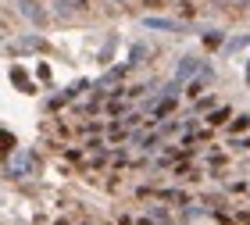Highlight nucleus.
<instances>
[{
	"label": "nucleus",
	"mask_w": 250,
	"mask_h": 225,
	"mask_svg": "<svg viewBox=\"0 0 250 225\" xmlns=\"http://www.w3.org/2000/svg\"><path fill=\"white\" fill-rule=\"evenodd\" d=\"M29 168H32V150H11V157H7V175L21 179Z\"/></svg>",
	"instance_id": "f257e3e1"
},
{
	"label": "nucleus",
	"mask_w": 250,
	"mask_h": 225,
	"mask_svg": "<svg viewBox=\"0 0 250 225\" xmlns=\"http://www.w3.org/2000/svg\"><path fill=\"white\" fill-rule=\"evenodd\" d=\"M18 4H21V15L32 18L36 25H43V21H47V15H43V7L36 4V0H18Z\"/></svg>",
	"instance_id": "f03ea898"
},
{
	"label": "nucleus",
	"mask_w": 250,
	"mask_h": 225,
	"mask_svg": "<svg viewBox=\"0 0 250 225\" xmlns=\"http://www.w3.org/2000/svg\"><path fill=\"white\" fill-rule=\"evenodd\" d=\"M143 25H146V29H165V32H179V21H168V18H146Z\"/></svg>",
	"instance_id": "7ed1b4c3"
},
{
	"label": "nucleus",
	"mask_w": 250,
	"mask_h": 225,
	"mask_svg": "<svg viewBox=\"0 0 250 225\" xmlns=\"http://www.w3.org/2000/svg\"><path fill=\"white\" fill-rule=\"evenodd\" d=\"M11 150H15V136L0 129V161H7V157H11Z\"/></svg>",
	"instance_id": "20e7f679"
},
{
	"label": "nucleus",
	"mask_w": 250,
	"mask_h": 225,
	"mask_svg": "<svg viewBox=\"0 0 250 225\" xmlns=\"http://www.w3.org/2000/svg\"><path fill=\"white\" fill-rule=\"evenodd\" d=\"M225 118H229V111H225V107H222V111H214V115H211V125H222Z\"/></svg>",
	"instance_id": "39448f33"
},
{
	"label": "nucleus",
	"mask_w": 250,
	"mask_h": 225,
	"mask_svg": "<svg viewBox=\"0 0 250 225\" xmlns=\"http://www.w3.org/2000/svg\"><path fill=\"white\" fill-rule=\"evenodd\" d=\"M250 125V115H243V118H236V125H232V132H243Z\"/></svg>",
	"instance_id": "423d86ee"
},
{
	"label": "nucleus",
	"mask_w": 250,
	"mask_h": 225,
	"mask_svg": "<svg viewBox=\"0 0 250 225\" xmlns=\"http://www.w3.org/2000/svg\"><path fill=\"white\" fill-rule=\"evenodd\" d=\"M54 4H64V7H72V11H79V7L86 4V0H54Z\"/></svg>",
	"instance_id": "0eeeda50"
},
{
	"label": "nucleus",
	"mask_w": 250,
	"mask_h": 225,
	"mask_svg": "<svg viewBox=\"0 0 250 225\" xmlns=\"http://www.w3.org/2000/svg\"><path fill=\"white\" fill-rule=\"evenodd\" d=\"M11 79H15L18 86H25V72H21V68H15V72H11Z\"/></svg>",
	"instance_id": "6e6552de"
},
{
	"label": "nucleus",
	"mask_w": 250,
	"mask_h": 225,
	"mask_svg": "<svg viewBox=\"0 0 250 225\" xmlns=\"http://www.w3.org/2000/svg\"><path fill=\"white\" fill-rule=\"evenodd\" d=\"M232 147H243V150H250V140H232Z\"/></svg>",
	"instance_id": "1a4fd4ad"
},
{
	"label": "nucleus",
	"mask_w": 250,
	"mask_h": 225,
	"mask_svg": "<svg viewBox=\"0 0 250 225\" xmlns=\"http://www.w3.org/2000/svg\"><path fill=\"white\" fill-rule=\"evenodd\" d=\"M236 4H250V0H236Z\"/></svg>",
	"instance_id": "9d476101"
},
{
	"label": "nucleus",
	"mask_w": 250,
	"mask_h": 225,
	"mask_svg": "<svg viewBox=\"0 0 250 225\" xmlns=\"http://www.w3.org/2000/svg\"><path fill=\"white\" fill-rule=\"evenodd\" d=\"M115 4H122V0H115Z\"/></svg>",
	"instance_id": "9b49d317"
}]
</instances>
